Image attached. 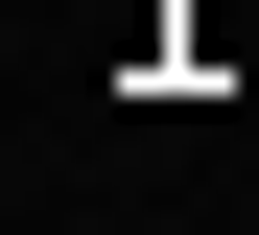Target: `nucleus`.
I'll list each match as a JSON object with an SVG mask.
<instances>
[{
  "label": "nucleus",
  "instance_id": "1",
  "mask_svg": "<svg viewBox=\"0 0 259 235\" xmlns=\"http://www.w3.org/2000/svg\"><path fill=\"white\" fill-rule=\"evenodd\" d=\"M118 71H142V94L189 71V0H118Z\"/></svg>",
  "mask_w": 259,
  "mask_h": 235
}]
</instances>
